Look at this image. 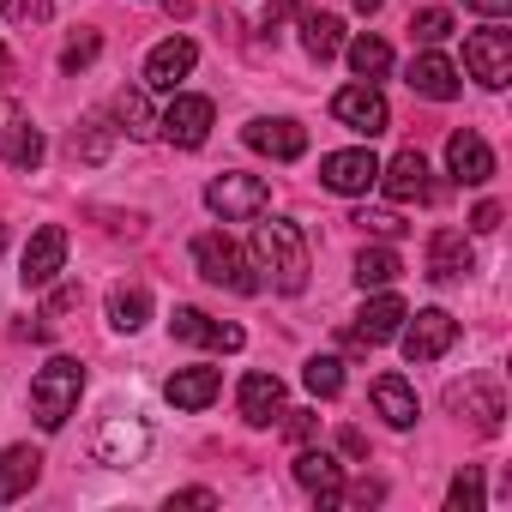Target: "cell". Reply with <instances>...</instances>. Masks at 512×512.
<instances>
[{"instance_id": "cell-42", "label": "cell", "mask_w": 512, "mask_h": 512, "mask_svg": "<svg viewBox=\"0 0 512 512\" xmlns=\"http://www.w3.org/2000/svg\"><path fill=\"white\" fill-rule=\"evenodd\" d=\"M169 506H217V494L211 488H181V494H169Z\"/></svg>"}, {"instance_id": "cell-20", "label": "cell", "mask_w": 512, "mask_h": 512, "mask_svg": "<svg viewBox=\"0 0 512 512\" xmlns=\"http://www.w3.org/2000/svg\"><path fill=\"white\" fill-rule=\"evenodd\" d=\"M404 314H410V308H404V302H398L392 290H380V296H374V302H368V308L356 314V332H350V338H356L362 350H374V344H386V338H398V326H404Z\"/></svg>"}, {"instance_id": "cell-13", "label": "cell", "mask_w": 512, "mask_h": 512, "mask_svg": "<svg viewBox=\"0 0 512 512\" xmlns=\"http://www.w3.org/2000/svg\"><path fill=\"white\" fill-rule=\"evenodd\" d=\"M241 139L260 151V157H272V163H296V157L308 151V133H302L296 121H272V115L247 121V127H241Z\"/></svg>"}, {"instance_id": "cell-16", "label": "cell", "mask_w": 512, "mask_h": 512, "mask_svg": "<svg viewBox=\"0 0 512 512\" xmlns=\"http://www.w3.org/2000/svg\"><path fill=\"white\" fill-rule=\"evenodd\" d=\"M374 187H386V199H398V205L428 199V193H434V181H428V157H422V151H398L392 163H380V181H374Z\"/></svg>"}, {"instance_id": "cell-30", "label": "cell", "mask_w": 512, "mask_h": 512, "mask_svg": "<svg viewBox=\"0 0 512 512\" xmlns=\"http://www.w3.org/2000/svg\"><path fill=\"white\" fill-rule=\"evenodd\" d=\"M115 133H121V127H109V115H85V121L73 127V157H79V163H103L109 145H115Z\"/></svg>"}, {"instance_id": "cell-35", "label": "cell", "mask_w": 512, "mask_h": 512, "mask_svg": "<svg viewBox=\"0 0 512 512\" xmlns=\"http://www.w3.org/2000/svg\"><path fill=\"white\" fill-rule=\"evenodd\" d=\"M410 37H416L422 49L446 43V37H452V13H446V7H428V13H416V19H410Z\"/></svg>"}, {"instance_id": "cell-24", "label": "cell", "mask_w": 512, "mask_h": 512, "mask_svg": "<svg viewBox=\"0 0 512 512\" xmlns=\"http://www.w3.org/2000/svg\"><path fill=\"white\" fill-rule=\"evenodd\" d=\"M115 121L127 139H157V109H151V91L145 85H127L115 91Z\"/></svg>"}, {"instance_id": "cell-49", "label": "cell", "mask_w": 512, "mask_h": 512, "mask_svg": "<svg viewBox=\"0 0 512 512\" xmlns=\"http://www.w3.org/2000/svg\"><path fill=\"white\" fill-rule=\"evenodd\" d=\"M0 247H7V229H0Z\"/></svg>"}, {"instance_id": "cell-47", "label": "cell", "mask_w": 512, "mask_h": 512, "mask_svg": "<svg viewBox=\"0 0 512 512\" xmlns=\"http://www.w3.org/2000/svg\"><path fill=\"white\" fill-rule=\"evenodd\" d=\"M7 79H13V55H7V49H0V85H7Z\"/></svg>"}, {"instance_id": "cell-44", "label": "cell", "mask_w": 512, "mask_h": 512, "mask_svg": "<svg viewBox=\"0 0 512 512\" xmlns=\"http://www.w3.org/2000/svg\"><path fill=\"white\" fill-rule=\"evenodd\" d=\"M67 308H79V284H67V290L49 296V314H67Z\"/></svg>"}, {"instance_id": "cell-48", "label": "cell", "mask_w": 512, "mask_h": 512, "mask_svg": "<svg viewBox=\"0 0 512 512\" xmlns=\"http://www.w3.org/2000/svg\"><path fill=\"white\" fill-rule=\"evenodd\" d=\"M350 7H356V13H380V7H386V0H350Z\"/></svg>"}, {"instance_id": "cell-29", "label": "cell", "mask_w": 512, "mask_h": 512, "mask_svg": "<svg viewBox=\"0 0 512 512\" xmlns=\"http://www.w3.org/2000/svg\"><path fill=\"white\" fill-rule=\"evenodd\" d=\"M151 320V290L145 284H115L109 290V326L115 332H139Z\"/></svg>"}, {"instance_id": "cell-31", "label": "cell", "mask_w": 512, "mask_h": 512, "mask_svg": "<svg viewBox=\"0 0 512 512\" xmlns=\"http://www.w3.org/2000/svg\"><path fill=\"white\" fill-rule=\"evenodd\" d=\"M217 326H223V320H211V314H199V308H175V320H169V332H175L181 344H211V350H217Z\"/></svg>"}, {"instance_id": "cell-17", "label": "cell", "mask_w": 512, "mask_h": 512, "mask_svg": "<svg viewBox=\"0 0 512 512\" xmlns=\"http://www.w3.org/2000/svg\"><path fill=\"white\" fill-rule=\"evenodd\" d=\"M235 404H241V422L247 428H272L284 416V380L278 374H247L241 392H235Z\"/></svg>"}, {"instance_id": "cell-2", "label": "cell", "mask_w": 512, "mask_h": 512, "mask_svg": "<svg viewBox=\"0 0 512 512\" xmlns=\"http://www.w3.org/2000/svg\"><path fill=\"white\" fill-rule=\"evenodd\" d=\"M79 392H85V368H79L73 356H55V362H43V368L31 374V416L55 434V428H67V416L79 410Z\"/></svg>"}, {"instance_id": "cell-23", "label": "cell", "mask_w": 512, "mask_h": 512, "mask_svg": "<svg viewBox=\"0 0 512 512\" xmlns=\"http://www.w3.org/2000/svg\"><path fill=\"white\" fill-rule=\"evenodd\" d=\"M296 482L320 500V506H338V488H344V464L332 452H302L296 458Z\"/></svg>"}, {"instance_id": "cell-39", "label": "cell", "mask_w": 512, "mask_h": 512, "mask_svg": "<svg viewBox=\"0 0 512 512\" xmlns=\"http://www.w3.org/2000/svg\"><path fill=\"white\" fill-rule=\"evenodd\" d=\"M380 494H386L380 482H356V488H338V506H344V500H350V506H374Z\"/></svg>"}, {"instance_id": "cell-15", "label": "cell", "mask_w": 512, "mask_h": 512, "mask_svg": "<svg viewBox=\"0 0 512 512\" xmlns=\"http://www.w3.org/2000/svg\"><path fill=\"white\" fill-rule=\"evenodd\" d=\"M446 169H452V181L458 187H482L488 175H494V151H488V139L482 133H452L446 139Z\"/></svg>"}, {"instance_id": "cell-9", "label": "cell", "mask_w": 512, "mask_h": 512, "mask_svg": "<svg viewBox=\"0 0 512 512\" xmlns=\"http://www.w3.org/2000/svg\"><path fill=\"white\" fill-rule=\"evenodd\" d=\"M320 181L332 187V193H368L374 181H380V157L368 151V145H350V151H332V157H320Z\"/></svg>"}, {"instance_id": "cell-5", "label": "cell", "mask_w": 512, "mask_h": 512, "mask_svg": "<svg viewBox=\"0 0 512 512\" xmlns=\"http://www.w3.org/2000/svg\"><path fill=\"white\" fill-rule=\"evenodd\" d=\"M398 344H404V362H440L452 344H458V320L446 308H422V314H404L398 326Z\"/></svg>"}, {"instance_id": "cell-7", "label": "cell", "mask_w": 512, "mask_h": 512, "mask_svg": "<svg viewBox=\"0 0 512 512\" xmlns=\"http://www.w3.org/2000/svg\"><path fill=\"white\" fill-rule=\"evenodd\" d=\"M211 121H217V109H211V97H193V91H175V103L157 115V133L169 139V145H181V151H199L205 139H211Z\"/></svg>"}, {"instance_id": "cell-11", "label": "cell", "mask_w": 512, "mask_h": 512, "mask_svg": "<svg viewBox=\"0 0 512 512\" xmlns=\"http://www.w3.org/2000/svg\"><path fill=\"white\" fill-rule=\"evenodd\" d=\"M61 266H67V229L61 223H43L37 235H31V247H25V284L31 290H43V284H55L61 278Z\"/></svg>"}, {"instance_id": "cell-40", "label": "cell", "mask_w": 512, "mask_h": 512, "mask_svg": "<svg viewBox=\"0 0 512 512\" xmlns=\"http://www.w3.org/2000/svg\"><path fill=\"white\" fill-rule=\"evenodd\" d=\"M290 13H302V0H272V7H266V19H260V31H278Z\"/></svg>"}, {"instance_id": "cell-38", "label": "cell", "mask_w": 512, "mask_h": 512, "mask_svg": "<svg viewBox=\"0 0 512 512\" xmlns=\"http://www.w3.org/2000/svg\"><path fill=\"white\" fill-rule=\"evenodd\" d=\"M470 229H476V235H494V229H500V205H494V199H482V205L470 211Z\"/></svg>"}, {"instance_id": "cell-26", "label": "cell", "mask_w": 512, "mask_h": 512, "mask_svg": "<svg viewBox=\"0 0 512 512\" xmlns=\"http://www.w3.org/2000/svg\"><path fill=\"white\" fill-rule=\"evenodd\" d=\"M344 55H350V73H356L362 85H380V79L392 73V43H386V37H350Z\"/></svg>"}, {"instance_id": "cell-32", "label": "cell", "mask_w": 512, "mask_h": 512, "mask_svg": "<svg viewBox=\"0 0 512 512\" xmlns=\"http://www.w3.org/2000/svg\"><path fill=\"white\" fill-rule=\"evenodd\" d=\"M7 163H13V169H37V163H43V133L31 127V115L13 127V139H7Z\"/></svg>"}, {"instance_id": "cell-18", "label": "cell", "mask_w": 512, "mask_h": 512, "mask_svg": "<svg viewBox=\"0 0 512 512\" xmlns=\"http://www.w3.org/2000/svg\"><path fill=\"white\" fill-rule=\"evenodd\" d=\"M193 61H199L193 37H169V43H157L151 61H145V91H175V85L193 73Z\"/></svg>"}, {"instance_id": "cell-4", "label": "cell", "mask_w": 512, "mask_h": 512, "mask_svg": "<svg viewBox=\"0 0 512 512\" xmlns=\"http://www.w3.org/2000/svg\"><path fill=\"white\" fill-rule=\"evenodd\" d=\"M205 205H211L223 223H253V217H266V205H272V187H266L260 175L223 169V175L205 187Z\"/></svg>"}, {"instance_id": "cell-19", "label": "cell", "mask_w": 512, "mask_h": 512, "mask_svg": "<svg viewBox=\"0 0 512 512\" xmlns=\"http://www.w3.org/2000/svg\"><path fill=\"white\" fill-rule=\"evenodd\" d=\"M404 85H410L416 97H428V103H452V97H458V67H452L440 49H422V55L410 61V73H404Z\"/></svg>"}, {"instance_id": "cell-22", "label": "cell", "mask_w": 512, "mask_h": 512, "mask_svg": "<svg viewBox=\"0 0 512 512\" xmlns=\"http://www.w3.org/2000/svg\"><path fill=\"white\" fill-rule=\"evenodd\" d=\"M217 392H223V374H217V368H175L169 386H163V398H169L175 410H205Z\"/></svg>"}, {"instance_id": "cell-14", "label": "cell", "mask_w": 512, "mask_h": 512, "mask_svg": "<svg viewBox=\"0 0 512 512\" xmlns=\"http://www.w3.org/2000/svg\"><path fill=\"white\" fill-rule=\"evenodd\" d=\"M464 272H476V253L464 229H434L428 235V278L434 284H458Z\"/></svg>"}, {"instance_id": "cell-10", "label": "cell", "mask_w": 512, "mask_h": 512, "mask_svg": "<svg viewBox=\"0 0 512 512\" xmlns=\"http://www.w3.org/2000/svg\"><path fill=\"white\" fill-rule=\"evenodd\" d=\"M145 452H151V428H145L139 416H109V422L97 428V458H103V464L127 470V464H139Z\"/></svg>"}, {"instance_id": "cell-45", "label": "cell", "mask_w": 512, "mask_h": 512, "mask_svg": "<svg viewBox=\"0 0 512 512\" xmlns=\"http://www.w3.org/2000/svg\"><path fill=\"white\" fill-rule=\"evenodd\" d=\"M284 416H290V434H296V440L314 434V410H284Z\"/></svg>"}, {"instance_id": "cell-21", "label": "cell", "mask_w": 512, "mask_h": 512, "mask_svg": "<svg viewBox=\"0 0 512 512\" xmlns=\"http://www.w3.org/2000/svg\"><path fill=\"white\" fill-rule=\"evenodd\" d=\"M43 476V452L37 446H0V506H13L19 494H31Z\"/></svg>"}, {"instance_id": "cell-41", "label": "cell", "mask_w": 512, "mask_h": 512, "mask_svg": "<svg viewBox=\"0 0 512 512\" xmlns=\"http://www.w3.org/2000/svg\"><path fill=\"white\" fill-rule=\"evenodd\" d=\"M25 121V109L19 103H0V157H7V139H13V127Z\"/></svg>"}, {"instance_id": "cell-12", "label": "cell", "mask_w": 512, "mask_h": 512, "mask_svg": "<svg viewBox=\"0 0 512 512\" xmlns=\"http://www.w3.org/2000/svg\"><path fill=\"white\" fill-rule=\"evenodd\" d=\"M446 404H452V410H464L482 434H500V416H506L500 380H488V374H482V380H464V386H452V392H446Z\"/></svg>"}, {"instance_id": "cell-34", "label": "cell", "mask_w": 512, "mask_h": 512, "mask_svg": "<svg viewBox=\"0 0 512 512\" xmlns=\"http://www.w3.org/2000/svg\"><path fill=\"white\" fill-rule=\"evenodd\" d=\"M446 506H452V512H482V470H476V464H464V470L452 476Z\"/></svg>"}, {"instance_id": "cell-36", "label": "cell", "mask_w": 512, "mask_h": 512, "mask_svg": "<svg viewBox=\"0 0 512 512\" xmlns=\"http://www.w3.org/2000/svg\"><path fill=\"white\" fill-rule=\"evenodd\" d=\"M97 55H103V37H97V31H79V37L61 49V67H67V73H79V67H91Z\"/></svg>"}, {"instance_id": "cell-3", "label": "cell", "mask_w": 512, "mask_h": 512, "mask_svg": "<svg viewBox=\"0 0 512 512\" xmlns=\"http://www.w3.org/2000/svg\"><path fill=\"white\" fill-rule=\"evenodd\" d=\"M193 266H199V278H205V284H217V290H235V296H253V290H260L253 266L241 260V247H235L223 229L193 235Z\"/></svg>"}, {"instance_id": "cell-33", "label": "cell", "mask_w": 512, "mask_h": 512, "mask_svg": "<svg viewBox=\"0 0 512 512\" xmlns=\"http://www.w3.org/2000/svg\"><path fill=\"white\" fill-rule=\"evenodd\" d=\"M302 380H308L314 398H338V392H344V362H338V356H314V362L302 368Z\"/></svg>"}, {"instance_id": "cell-6", "label": "cell", "mask_w": 512, "mask_h": 512, "mask_svg": "<svg viewBox=\"0 0 512 512\" xmlns=\"http://www.w3.org/2000/svg\"><path fill=\"white\" fill-rule=\"evenodd\" d=\"M464 67H470L476 85L506 91V85H512V31H500V25L470 31V37H464Z\"/></svg>"}, {"instance_id": "cell-37", "label": "cell", "mask_w": 512, "mask_h": 512, "mask_svg": "<svg viewBox=\"0 0 512 512\" xmlns=\"http://www.w3.org/2000/svg\"><path fill=\"white\" fill-rule=\"evenodd\" d=\"M356 223H362V229H374V235H386V241H398V235L410 229L398 211H356Z\"/></svg>"}, {"instance_id": "cell-8", "label": "cell", "mask_w": 512, "mask_h": 512, "mask_svg": "<svg viewBox=\"0 0 512 512\" xmlns=\"http://www.w3.org/2000/svg\"><path fill=\"white\" fill-rule=\"evenodd\" d=\"M332 115H338V127H350L356 139H380V133L392 127V109H386L380 85H344V91L332 97Z\"/></svg>"}, {"instance_id": "cell-27", "label": "cell", "mask_w": 512, "mask_h": 512, "mask_svg": "<svg viewBox=\"0 0 512 512\" xmlns=\"http://www.w3.org/2000/svg\"><path fill=\"white\" fill-rule=\"evenodd\" d=\"M398 272H404L398 247H362V253H356V284H362V296H368V290H392Z\"/></svg>"}, {"instance_id": "cell-46", "label": "cell", "mask_w": 512, "mask_h": 512, "mask_svg": "<svg viewBox=\"0 0 512 512\" xmlns=\"http://www.w3.org/2000/svg\"><path fill=\"white\" fill-rule=\"evenodd\" d=\"M338 446H344V452H350V458H368V440H362V434H356V428H344V434H338Z\"/></svg>"}, {"instance_id": "cell-25", "label": "cell", "mask_w": 512, "mask_h": 512, "mask_svg": "<svg viewBox=\"0 0 512 512\" xmlns=\"http://www.w3.org/2000/svg\"><path fill=\"white\" fill-rule=\"evenodd\" d=\"M374 410L392 422V428H416V392L404 374H380L374 380Z\"/></svg>"}, {"instance_id": "cell-1", "label": "cell", "mask_w": 512, "mask_h": 512, "mask_svg": "<svg viewBox=\"0 0 512 512\" xmlns=\"http://www.w3.org/2000/svg\"><path fill=\"white\" fill-rule=\"evenodd\" d=\"M253 272H266L272 290L302 296L308 290V241L296 223L272 217V223H253Z\"/></svg>"}, {"instance_id": "cell-43", "label": "cell", "mask_w": 512, "mask_h": 512, "mask_svg": "<svg viewBox=\"0 0 512 512\" xmlns=\"http://www.w3.org/2000/svg\"><path fill=\"white\" fill-rule=\"evenodd\" d=\"M470 13H482V19H506L512 13V0H464Z\"/></svg>"}, {"instance_id": "cell-28", "label": "cell", "mask_w": 512, "mask_h": 512, "mask_svg": "<svg viewBox=\"0 0 512 512\" xmlns=\"http://www.w3.org/2000/svg\"><path fill=\"white\" fill-rule=\"evenodd\" d=\"M302 49H308L314 61H332V55L344 49V19H338V13H308V7H302Z\"/></svg>"}]
</instances>
